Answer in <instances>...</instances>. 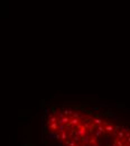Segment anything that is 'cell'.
<instances>
[{
    "instance_id": "1",
    "label": "cell",
    "mask_w": 130,
    "mask_h": 146,
    "mask_svg": "<svg viewBox=\"0 0 130 146\" xmlns=\"http://www.w3.org/2000/svg\"><path fill=\"white\" fill-rule=\"evenodd\" d=\"M46 129L61 146H130V125L73 106H56Z\"/></svg>"
}]
</instances>
